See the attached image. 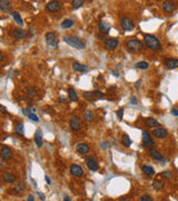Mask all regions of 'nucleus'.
Here are the masks:
<instances>
[{
  "mask_svg": "<svg viewBox=\"0 0 178 201\" xmlns=\"http://www.w3.org/2000/svg\"><path fill=\"white\" fill-rule=\"evenodd\" d=\"M45 179H46V181H47V183H48V184H51V181H50V179H49L48 176H46V177H45Z\"/></svg>",
  "mask_w": 178,
  "mask_h": 201,
  "instance_id": "49530a36",
  "label": "nucleus"
},
{
  "mask_svg": "<svg viewBox=\"0 0 178 201\" xmlns=\"http://www.w3.org/2000/svg\"><path fill=\"white\" fill-rule=\"evenodd\" d=\"M117 116H118V119H119V120H121V119H123V109H120V110L117 111Z\"/></svg>",
  "mask_w": 178,
  "mask_h": 201,
  "instance_id": "79ce46f5",
  "label": "nucleus"
},
{
  "mask_svg": "<svg viewBox=\"0 0 178 201\" xmlns=\"http://www.w3.org/2000/svg\"><path fill=\"white\" fill-rule=\"evenodd\" d=\"M99 30H100L102 34H107L109 33V30H110V24L106 21V20H100L99 21Z\"/></svg>",
  "mask_w": 178,
  "mask_h": 201,
  "instance_id": "a211bd4d",
  "label": "nucleus"
},
{
  "mask_svg": "<svg viewBox=\"0 0 178 201\" xmlns=\"http://www.w3.org/2000/svg\"><path fill=\"white\" fill-rule=\"evenodd\" d=\"M121 143L124 144L125 146H130V145H131V140H130V138L127 135V134H124V135H123V138H121Z\"/></svg>",
  "mask_w": 178,
  "mask_h": 201,
  "instance_id": "2f4dec72",
  "label": "nucleus"
},
{
  "mask_svg": "<svg viewBox=\"0 0 178 201\" xmlns=\"http://www.w3.org/2000/svg\"><path fill=\"white\" fill-rule=\"evenodd\" d=\"M2 181L5 182V183H14L16 181V177L12 173L5 172L2 173Z\"/></svg>",
  "mask_w": 178,
  "mask_h": 201,
  "instance_id": "412c9836",
  "label": "nucleus"
},
{
  "mask_svg": "<svg viewBox=\"0 0 178 201\" xmlns=\"http://www.w3.org/2000/svg\"><path fill=\"white\" fill-rule=\"evenodd\" d=\"M84 97L88 100H94L97 98L95 92H85V93H84Z\"/></svg>",
  "mask_w": 178,
  "mask_h": 201,
  "instance_id": "7c9ffc66",
  "label": "nucleus"
},
{
  "mask_svg": "<svg viewBox=\"0 0 178 201\" xmlns=\"http://www.w3.org/2000/svg\"><path fill=\"white\" fill-rule=\"evenodd\" d=\"M27 201H35V197L32 194H29L28 196V200Z\"/></svg>",
  "mask_w": 178,
  "mask_h": 201,
  "instance_id": "c03bdc74",
  "label": "nucleus"
},
{
  "mask_svg": "<svg viewBox=\"0 0 178 201\" xmlns=\"http://www.w3.org/2000/svg\"><path fill=\"white\" fill-rule=\"evenodd\" d=\"M118 44H119V42H118V39L117 38H108L105 40V44H104V46H105V48L106 49H115L117 46H118Z\"/></svg>",
  "mask_w": 178,
  "mask_h": 201,
  "instance_id": "ddd939ff",
  "label": "nucleus"
},
{
  "mask_svg": "<svg viewBox=\"0 0 178 201\" xmlns=\"http://www.w3.org/2000/svg\"><path fill=\"white\" fill-rule=\"evenodd\" d=\"M10 8H11V2L10 1H6V0H1L0 1V9H1V11L7 12V11L10 10Z\"/></svg>",
  "mask_w": 178,
  "mask_h": 201,
  "instance_id": "b1692460",
  "label": "nucleus"
},
{
  "mask_svg": "<svg viewBox=\"0 0 178 201\" xmlns=\"http://www.w3.org/2000/svg\"><path fill=\"white\" fill-rule=\"evenodd\" d=\"M172 114L175 115V116H178V110H176V109H174V110L172 111Z\"/></svg>",
  "mask_w": 178,
  "mask_h": 201,
  "instance_id": "37998d69",
  "label": "nucleus"
},
{
  "mask_svg": "<svg viewBox=\"0 0 178 201\" xmlns=\"http://www.w3.org/2000/svg\"><path fill=\"white\" fill-rule=\"evenodd\" d=\"M141 142H143V145L147 146V148H151L154 145V141L151 139V135L147 131H143V140H141Z\"/></svg>",
  "mask_w": 178,
  "mask_h": 201,
  "instance_id": "0eeeda50",
  "label": "nucleus"
},
{
  "mask_svg": "<svg viewBox=\"0 0 178 201\" xmlns=\"http://www.w3.org/2000/svg\"><path fill=\"white\" fill-rule=\"evenodd\" d=\"M141 170H143V172H144L145 174H147V176H154L155 174V170L150 167V165H143V167H141Z\"/></svg>",
  "mask_w": 178,
  "mask_h": 201,
  "instance_id": "c85d7f7f",
  "label": "nucleus"
},
{
  "mask_svg": "<svg viewBox=\"0 0 178 201\" xmlns=\"http://www.w3.org/2000/svg\"><path fill=\"white\" fill-rule=\"evenodd\" d=\"M39 196H40V198H41V200H45V197L43 196V194H41V193H40V192H39Z\"/></svg>",
  "mask_w": 178,
  "mask_h": 201,
  "instance_id": "09e8293b",
  "label": "nucleus"
},
{
  "mask_svg": "<svg viewBox=\"0 0 178 201\" xmlns=\"http://www.w3.org/2000/svg\"><path fill=\"white\" fill-rule=\"evenodd\" d=\"M95 93H96V97H97V98H104V97H105V95H104V94H102L101 92L96 91Z\"/></svg>",
  "mask_w": 178,
  "mask_h": 201,
  "instance_id": "a19ab883",
  "label": "nucleus"
},
{
  "mask_svg": "<svg viewBox=\"0 0 178 201\" xmlns=\"http://www.w3.org/2000/svg\"><path fill=\"white\" fill-rule=\"evenodd\" d=\"M144 42L145 45L149 48L150 50H154V52H157L161 48V44H160V40H159L156 36L154 35H150V34H146L144 36Z\"/></svg>",
  "mask_w": 178,
  "mask_h": 201,
  "instance_id": "f257e3e1",
  "label": "nucleus"
},
{
  "mask_svg": "<svg viewBox=\"0 0 178 201\" xmlns=\"http://www.w3.org/2000/svg\"><path fill=\"white\" fill-rule=\"evenodd\" d=\"M25 190V183L24 182H20V183H18L16 187H14V191L16 192H24Z\"/></svg>",
  "mask_w": 178,
  "mask_h": 201,
  "instance_id": "e433bc0d",
  "label": "nucleus"
},
{
  "mask_svg": "<svg viewBox=\"0 0 178 201\" xmlns=\"http://www.w3.org/2000/svg\"><path fill=\"white\" fill-rule=\"evenodd\" d=\"M28 117H29V119H31L32 121H35V122H39L38 116H37L36 114H34V113H30V114L28 115Z\"/></svg>",
  "mask_w": 178,
  "mask_h": 201,
  "instance_id": "ea45409f",
  "label": "nucleus"
},
{
  "mask_svg": "<svg viewBox=\"0 0 178 201\" xmlns=\"http://www.w3.org/2000/svg\"><path fill=\"white\" fill-rule=\"evenodd\" d=\"M1 109H2V113H4V114H6V113H7V112H6V109H5V107H4V106H2V107H1Z\"/></svg>",
  "mask_w": 178,
  "mask_h": 201,
  "instance_id": "8fccbe9b",
  "label": "nucleus"
},
{
  "mask_svg": "<svg viewBox=\"0 0 178 201\" xmlns=\"http://www.w3.org/2000/svg\"><path fill=\"white\" fill-rule=\"evenodd\" d=\"M35 142H36L38 148H41V146H43V132H41V130H37V131H36V134H35Z\"/></svg>",
  "mask_w": 178,
  "mask_h": 201,
  "instance_id": "4be33fe9",
  "label": "nucleus"
},
{
  "mask_svg": "<svg viewBox=\"0 0 178 201\" xmlns=\"http://www.w3.org/2000/svg\"><path fill=\"white\" fill-rule=\"evenodd\" d=\"M74 25H75V21L72 19H65L63 23H61L60 26H61L63 29H68V28H71Z\"/></svg>",
  "mask_w": 178,
  "mask_h": 201,
  "instance_id": "bb28decb",
  "label": "nucleus"
},
{
  "mask_svg": "<svg viewBox=\"0 0 178 201\" xmlns=\"http://www.w3.org/2000/svg\"><path fill=\"white\" fill-rule=\"evenodd\" d=\"M69 125L71 127L72 131H79L80 127H81V122H80V119L78 116H72L70 121H69Z\"/></svg>",
  "mask_w": 178,
  "mask_h": 201,
  "instance_id": "1a4fd4ad",
  "label": "nucleus"
},
{
  "mask_svg": "<svg viewBox=\"0 0 178 201\" xmlns=\"http://www.w3.org/2000/svg\"><path fill=\"white\" fill-rule=\"evenodd\" d=\"M153 187H154V189H156V190H161V189H164L165 187V182L163 181V180H160V179H156V180H154V182H153Z\"/></svg>",
  "mask_w": 178,
  "mask_h": 201,
  "instance_id": "393cba45",
  "label": "nucleus"
},
{
  "mask_svg": "<svg viewBox=\"0 0 178 201\" xmlns=\"http://www.w3.org/2000/svg\"><path fill=\"white\" fill-rule=\"evenodd\" d=\"M70 173H71L74 177L80 178L84 176V170H82V168L80 167V165H78V164H72L71 167H70Z\"/></svg>",
  "mask_w": 178,
  "mask_h": 201,
  "instance_id": "9d476101",
  "label": "nucleus"
},
{
  "mask_svg": "<svg viewBox=\"0 0 178 201\" xmlns=\"http://www.w3.org/2000/svg\"><path fill=\"white\" fill-rule=\"evenodd\" d=\"M153 135H154L155 138H158V139H164V138H166L168 135V132H167V130L165 129V127L158 126L155 130H153Z\"/></svg>",
  "mask_w": 178,
  "mask_h": 201,
  "instance_id": "6e6552de",
  "label": "nucleus"
},
{
  "mask_svg": "<svg viewBox=\"0 0 178 201\" xmlns=\"http://www.w3.org/2000/svg\"><path fill=\"white\" fill-rule=\"evenodd\" d=\"M120 201H127V197H121Z\"/></svg>",
  "mask_w": 178,
  "mask_h": 201,
  "instance_id": "de8ad7c7",
  "label": "nucleus"
},
{
  "mask_svg": "<svg viewBox=\"0 0 178 201\" xmlns=\"http://www.w3.org/2000/svg\"><path fill=\"white\" fill-rule=\"evenodd\" d=\"M71 5L74 8H80L84 5V0H72Z\"/></svg>",
  "mask_w": 178,
  "mask_h": 201,
  "instance_id": "c9c22d12",
  "label": "nucleus"
},
{
  "mask_svg": "<svg viewBox=\"0 0 178 201\" xmlns=\"http://www.w3.org/2000/svg\"><path fill=\"white\" fill-rule=\"evenodd\" d=\"M0 157H1V160L2 161H9L11 157H12V150L7 146V145H4L1 148V151H0Z\"/></svg>",
  "mask_w": 178,
  "mask_h": 201,
  "instance_id": "39448f33",
  "label": "nucleus"
},
{
  "mask_svg": "<svg viewBox=\"0 0 178 201\" xmlns=\"http://www.w3.org/2000/svg\"><path fill=\"white\" fill-rule=\"evenodd\" d=\"M84 119L86 121H92L94 120V113H92V111H85L84 112Z\"/></svg>",
  "mask_w": 178,
  "mask_h": 201,
  "instance_id": "72a5a7b5",
  "label": "nucleus"
},
{
  "mask_svg": "<svg viewBox=\"0 0 178 201\" xmlns=\"http://www.w3.org/2000/svg\"><path fill=\"white\" fill-rule=\"evenodd\" d=\"M63 201H71V199H70V197L66 194V196L63 197Z\"/></svg>",
  "mask_w": 178,
  "mask_h": 201,
  "instance_id": "a18cd8bd",
  "label": "nucleus"
},
{
  "mask_svg": "<svg viewBox=\"0 0 178 201\" xmlns=\"http://www.w3.org/2000/svg\"><path fill=\"white\" fill-rule=\"evenodd\" d=\"M144 122H145V125H146L147 127H158L159 126L158 121L153 119V117H148V119H146Z\"/></svg>",
  "mask_w": 178,
  "mask_h": 201,
  "instance_id": "5701e85b",
  "label": "nucleus"
},
{
  "mask_svg": "<svg viewBox=\"0 0 178 201\" xmlns=\"http://www.w3.org/2000/svg\"><path fill=\"white\" fill-rule=\"evenodd\" d=\"M161 7H163V10L167 14H170L175 10V4L173 1H164Z\"/></svg>",
  "mask_w": 178,
  "mask_h": 201,
  "instance_id": "dca6fc26",
  "label": "nucleus"
},
{
  "mask_svg": "<svg viewBox=\"0 0 178 201\" xmlns=\"http://www.w3.org/2000/svg\"><path fill=\"white\" fill-rule=\"evenodd\" d=\"M140 201H153V198L148 194H143L140 197Z\"/></svg>",
  "mask_w": 178,
  "mask_h": 201,
  "instance_id": "58836bf2",
  "label": "nucleus"
},
{
  "mask_svg": "<svg viewBox=\"0 0 178 201\" xmlns=\"http://www.w3.org/2000/svg\"><path fill=\"white\" fill-rule=\"evenodd\" d=\"M63 40H65V43H67L69 46L77 48V49H84V48L86 47V44L84 43L80 38L76 37V36H65V37H63Z\"/></svg>",
  "mask_w": 178,
  "mask_h": 201,
  "instance_id": "f03ea898",
  "label": "nucleus"
},
{
  "mask_svg": "<svg viewBox=\"0 0 178 201\" xmlns=\"http://www.w3.org/2000/svg\"><path fill=\"white\" fill-rule=\"evenodd\" d=\"M76 150H77L78 153L87 154L89 152L90 148H89V144H87V143H78L77 145H76Z\"/></svg>",
  "mask_w": 178,
  "mask_h": 201,
  "instance_id": "2eb2a0df",
  "label": "nucleus"
},
{
  "mask_svg": "<svg viewBox=\"0 0 178 201\" xmlns=\"http://www.w3.org/2000/svg\"><path fill=\"white\" fill-rule=\"evenodd\" d=\"M46 42L48 44L49 46L51 47H57V38H56V35L53 33H47L46 34Z\"/></svg>",
  "mask_w": 178,
  "mask_h": 201,
  "instance_id": "f8f14e48",
  "label": "nucleus"
},
{
  "mask_svg": "<svg viewBox=\"0 0 178 201\" xmlns=\"http://www.w3.org/2000/svg\"><path fill=\"white\" fill-rule=\"evenodd\" d=\"M149 154H150V157L154 159V160H156V161H163V160H164L163 154L160 153V152H158L157 150H155V149H150Z\"/></svg>",
  "mask_w": 178,
  "mask_h": 201,
  "instance_id": "6ab92c4d",
  "label": "nucleus"
},
{
  "mask_svg": "<svg viewBox=\"0 0 178 201\" xmlns=\"http://www.w3.org/2000/svg\"><path fill=\"white\" fill-rule=\"evenodd\" d=\"M112 74H114V75H116V77H118V75H119V74H118L117 72H112Z\"/></svg>",
  "mask_w": 178,
  "mask_h": 201,
  "instance_id": "3c124183",
  "label": "nucleus"
},
{
  "mask_svg": "<svg viewBox=\"0 0 178 201\" xmlns=\"http://www.w3.org/2000/svg\"><path fill=\"white\" fill-rule=\"evenodd\" d=\"M135 67L136 68H138V69H141V71H146V69H148L149 64L147 62H138L135 65Z\"/></svg>",
  "mask_w": 178,
  "mask_h": 201,
  "instance_id": "c756f323",
  "label": "nucleus"
},
{
  "mask_svg": "<svg viewBox=\"0 0 178 201\" xmlns=\"http://www.w3.org/2000/svg\"><path fill=\"white\" fill-rule=\"evenodd\" d=\"M87 168H88L90 171H97L98 168H99V165H98V163H97L96 160H94V159L90 158L87 160Z\"/></svg>",
  "mask_w": 178,
  "mask_h": 201,
  "instance_id": "aec40b11",
  "label": "nucleus"
},
{
  "mask_svg": "<svg viewBox=\"0 0 178 201\" xmlns=\"http://www.w3.org/2000/svg\"><path fill=\"white\" fill-rule=\"evenodd\" d=\"M24 124L22 123H18V124L14 126V131H16V133L17 134H20V135H24L25 134V131H24Z\"/></svg>",
  "mask_w": 178,
  "mask_h": 201,
  "instance_id": "473e14b6",
  "label": "nucleus"
},
{
  "mask_svg": "<svg viewBox=\"0 0 178 201\" xmlns=\"http://www.w3.org/2000/svg\"><path fill=\"white\" fill-rule=\"evenodd\" d=\"M27 95H28L29 97H35V96L37 95L36 88H34V87H28V88H27Z\"/></svg>",
  "mask_w": 178,
  "mask_h": 201,
  "instance_id": "f704fd0d",
  "label": "nucleus"
},
{
  "mask_svg": "<svg viewBox=\"0 0 178 201\" xmlns=\"http://www.w3.org/2000/svg\"><path fill=\"white\" fill-rule=\"evenodd\" d=\"M126 47L128 48L130 52H139L143 49V43L137 38H131L129 40H127Z\"/></svg>",
  "mask_w": 178,
  "mask_h": 201,
  "instance_id": "7ed1b4c3",
  "label": "nucleus"
},
{
  "mask_svg": "<svg viewBox=\"0 0 178 201\" xmlns=\"http://www.w3.org/2000/svg\"><path fill=\"white\" fill-rule=\"evenodd\" d=\"M161 177L165 178V179H172L173 178V174L170 171H163L161 172Z\"/></svg>",
  "mask_w": 178,
  "mask_h": 201,
  "instance_id": "4c0bfd02",
  "label": "nucleus"
},
{
  "mask_svg": "<svg viewBox=\"0 0 178 201\" xmlns=\"http://www.w3.org/2000/svg\"><path fill=\"white\" fill-rule=\"evenodd\" d=\"M165 66L167 67L168 69H175L178 68V59L177 58H168L165 62Z\"/></svg>",
  "mask_w": 178,
  "mask_h": 201,
  "instance_id": "f3484780",
  "label": "nucleus"
},
{
  "mask_svg": "<svg viewBox=\"0 0 178 201\" xmlns=\"http://www.w3.org/2000/svg\"><path fill=\"white\" fill-rule=\"evenodd\" d=\"M46 9L48 10L49 12H58L61 9V5L59 1H49L46 5Z\"/></svg>",
  "mask_w": 178,
  "mask_h": 201,
  "instance_id": "423d86ee",
  "label": "nucleus"
},
{
  "mask_svg": "<svg viewBox=\"0 0 178 201\" xmlns=\"http://www.w3.org/2000/svg\"><path fill=\"white\" fill-rule=\"evenodd\" d=\"M68 96H69V98H70L72 102H77V100H78L77 93H76V91H75L72 87L68 88Z\"/></svg>",
  "mask_w": 178,
  "mask_h": 201,
  "instance_id": "cd10ccee",
  "label": "nucleus"
},
{
  "mask_svg": "<svg viewBox=\"0 0 178 201\" xmlns=\"http://www.w3.org/2000/svg\"><path fill=\"white\" fill-rule=\"evenodd\" d=\"M72 68H74V71H75V72H78V73L87 72V71L89 69V67L87 66V65H84V64L78 63V62L72 63Z\"/></svg>",
  "mask_w": 178,
  "mask_h": 201,
  "instance_id": "4468645a",
  "label": "nucleus"
},
{
  "mask_svg": "<svg viewBox=\"0 0 178 201\" xmlns=\"http://www.w3.org/2000/svg\"><path fill=\"white\" fill-rule=\"evenodd\" d=\"M120 26L124 30L130 31V30H134V28H135V23L130 19V18H128V17H125V18L121 19Z\"/></svg>",
  "mask_w": 178,
  "mask_h": 201,
  "instance_id": "20e7f679",
  "label": "nucleus"
},
{
  "mask_svg": "<svg viewBox=\"0 0 178 201\" xmlns=\"http://www.w3.org/2000/svg\"><path fill=\"white\" fill-rule=\"evenodd\" d=\"M10 15L14 17V21L17 23V24L19 25V26H24V21H22V18H21V16H20L17 11H11L10 12Z\"/></svg>",
  "mask_w": 178,
  "mask_h": 201,
  "instance_id": "a878e982",
  "label": "nucleus"
},
{
  "mask_svg": "<svg viewBox=\"0 0 178 201\" xmlns=\"http://www.w3.org/2000/svg\"><path fill=\"white\" fill-rule=\"evenodd\" d=\"M12 36H14V39L17 40H20V39H25L28 37V33L24 30V29H14L12 31Z\"/></svg>",
  "mask_w": 178,
  "mask_h": 201,
  "instance_id": "9b49d317",
  "label": "nucleus"
}]
</instances>
